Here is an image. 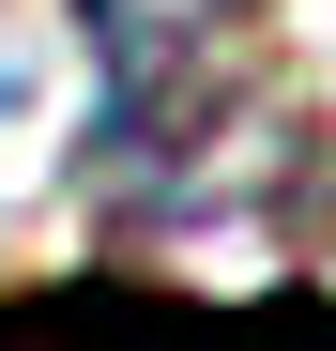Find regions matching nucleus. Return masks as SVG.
I'll list each match as a JSON object with an SVG mask.
<instances>
[{
    "instance_id": "nucleus-1",
    "label": "nucleus",
    "mask_w": 336,
    "mask_h": 351,
    "mask_svg": "<svg viewBox=\"0 0 336 351\" xmlns=\"http://www.w3.org/2000/svg\"><path fill=\"white\" fill-rule=\"evenodd\" d=\"M0 351H336V306L321 290L184 306L153 275H62V290H0Z\"/></svg>"
}]
</instances>
